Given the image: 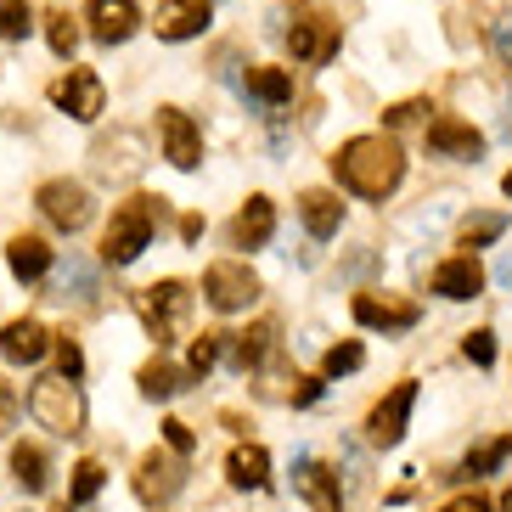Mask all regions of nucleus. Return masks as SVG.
<instances>
[{
  "label": "nucleus",
  "instance_id": "nucleus-1",
  "mask_svg": "<svg viewBox=\"0 0 512 512\" xmlns=\"http://www.w3.org/2000/svg\"><path fill=\"white\" fill-rule=\"evenodd\" d=\"M332 175H338L344 192L366 197V203H383L394 186L406 181V152H400L394 136H355L332 152Z\"/></svg>",
  "mask_w": 512,
  "mask_h": 512
},
{
  "label": "nucleus",
  "instance_id": "nucleus-2",
  "mask_svg": "<svg viewBox=\"0 0 512 512\" xmlns=\"http://www.w3.org/2000/svg\"><path fill=\"white\" fill-rule=\"evenodd\" d=\"M164 220V197H124L119 209H113V220H107V237H102V259L107 265H136L141 248L152 242V226Z\"/></svg>",
  "mask_w": 512,
  "mask_h": 512
},
{
  "label": "nucleus",
  "instance_id": "nucleus-3",
  "mask_svg": "<svg viewBox=\"0 0 512 512\" xmlns=\"http://www.w3.org/2000/svg\"><path fill=\"white\" fill-rule=\"evenodd\" d=\"M192 299H197V293L186 282H175V276L136 293V316H141V327L152 332V344H158V349H169L186 332V321H192Z\"/></svg>",
  "mask_w": 512,
  "mask_h": 512
},
{
  "label": "nucleus",
  "instance_id": "nucleus-4",
  "mask_svg": "<svg viewBox=\"0 0 512 512\" xmlns=\"http://www.w3.org/2000/svg\"><path fill=\"white\" fill-rule=\"evenodd\" d=\"M29 411L40 428H51L57 439H79L85 434V394H79V377H40L29 394Z\"/></svg>",
  "mask_w": 512,
  "mask_h": 512
},
{
  "label": "nucleus",
  "instance_id": "nucleus-5",
  "mask_svg": "<svg viewBox=\"0 0 512 512\" xmlns=\"http://www.w3.org/2000/svg\"><path fill=\"white\" fill-rule=\"evenodd\" d=\"M203 299L220 310V316H237L259 299V276L248 271V259H214L203 271Z\"/></svg>",
  "mask_w": 512,
  "mask_h": 512
},
{
  "label": "nucleus",
  "instance_id": "nucleus-6",
  "mask_svg": "<svg viewBox=\"0 0 512 512\" xmlns=\"http://www.w3.org/2000/svg\"><path fill=\"white\" fill-rule=\"evenodd\" d=\"M186 490V456L181 451H147L136 462V496L147 507H169Z\"/></svg>",
  "mask_w": 512,
  "mask_h": 512
},
{
  "label": "nucleus",
  "instance_id": "nucleus-7",
  "mask_svg": "<svg viewBox=\"0 0 512 512\" xmlns=\"http://www.w3.org/2000/svg\"><path fill=\"white\" fill-rule=\"evenodd\" d=\"M34 203H40V214H46L57 231H85L91 214H96L91 192H85L79 181H46L40 192H34Z\"/></svg>",
  "mask_w": 512,
  "mask_h": 512
},
{
  "label": "nucleus",
  "instance_id": "nucleus-8",
  "mask_svg": "<svg viewBox=\"0 0 512 512\" xmlns=\"http://www.w3.org/2000/svg\"><path fill=\"white\" fill-rule=\"evenodd\" d=\"M349 316L372 332H411L422 321V304L394 299V293H355V299H349Z\"/></svg>",
  "mask_w": 512,
  "mask_h": 512
},
{
  "label": "nucleus",
  "instance_id": "nucleus-9",
  "mask_svg": "<svg viewBox=\"0 0 512 512\" xmlns=\"http://www.w3.org/2000/svg\"><path fill=\"white\" fill-rule=\"evenodd\" d=\"M51 102H57L68 119L96 124V119H102V107H107V91H102V79H96L91 68H68V74L51 85Z\"/></svg>",
  "mask_w": 512,
  "mask_h": 512
},
{
  "label": "nucleus",
  "instance_id": "nucleus-10",
  "mask_svg": "<svg viewBox=\"0 0 512 512\" xmlns=\"http://www.w3.org/2000/svg\"><path fill=\"white\" fill-rule=\"evenodd\" d=\"M411 406H417V383L406 377V383H394V389L377 400V411L366 417V439L383 445V451L400 445V439H406V422H411Z\"/></svg>",
  "mask_w": 512,
  "mask_h": 512
},
{
  "label": "nucleus",
  "instance_id": "nucleus-11",
  "mask_svg": "<svg viewBox=\"0 0 512 512\" xmlns=\"http://www.w3.org/2000/svg\"><path fill=\"white\" fill-rule=\"evenodd\" d=\"M158 136H164V158L175 169L203 164V130L192 124V113H181V107H158Z\"/></svg>",
  "mask_w": 512,
  "mask_h": 512
},
{
  "label": "nucleus",
  "instance_id": "nucleus-12",
  "mask_svg": "<svg viewBox=\"0 0 512 512\" xmlns=\"http://www.w3.org/2000/svg\"><path fill=\"white\" fill-rule=\"evenodd\" d=\"M287 46H293V57H299V62L321 68V62L338 57V46H344V29H338L332 17H304V23H293Z\"/></svg>",
  "mask_w": 512,
  "mask_h": 512
},
{
  "label": "nucleus",
  "instance_id": "nucleus-13",
  "mask_svg": "<svg viewBox=\"0 0 512 512\" xmlns=\"http://www.w3.org/2000/svg\"><path fill=\"white\" fill-rule=\"evenodd\" d=\"M293 490H299V496L310 501V512H344V490H338V467L316 462V456H299Z\"/></svg>",
  "mask_w": 512,
  "mask_h": 512
},
{
  "label": "nucleus",
  "instance_id": "nucleus-14",
  "mask_svg": "<svg viewBox=\"0 0 512 512\" xmlns=\"http://www.w3.org/2000/svg\"><path fill=\"white\" fill-rule=\"evenodd\" d=\"M428 152L479 164V158H484V136H479V130H473L467 119H456V113H439V119L428 124Z\"/></svg>",
  "mask_w": 512,
  "mask_h": 512
},
{
  "label": "nucleus",
  "instance_id": "nucleus-15",
  "mask_svg": "<svg viewBox=\"0 0 512 512\" xmlns=\"http://www.w3.org/2000/svg\"><path fill=\"white\" fill-rule=\"evenodd\" d=\"M85 23H91V34L102 46H124L141 29V12H136V0H91V17Z\"/></svg>",
  "mask_w": 512,
  "mask_h": 512
},
{
  "label": "nucleus",
  "instance_id": "nucleus-16",
  "mask_svg": "<svg viewBox=\"0 0 512 512\" xmlns=\"http://www.w3.org/2000/svg\"><path fill=\"white\" fill-rule=\"evenodd\" d=\"M276 237V203L271 197H248L237 209V220H231V248H265V242Z\"/></svg>",
  "mask_w": 512,
  "mask_h": 512
},
{
  "label": "nucleus",
  "instance_id": "nucleus-17",
  "mask_svg": "<svg viewBox=\"0 0 512 512\" xmlns=\"http://www.w3.org/2000/svg\"><path fill=\"white\" fill-rule=\"evenodd\" d=\"M209 17H214L209 0H164L152 29H158V40H192V34L209 29Z\"/></svg>",
  "mask_w": 512,
  "mask_h": 512
},
{
  "label": "nucleus",
  "instance_id": "nucleus-18",
  "mask_svg": "<svg viewBox=\"0 0 512 512\" xmlns=\"http://www.w3.org/2000/svg\"><path fill=\"white\" fill-rule=\"evenodd\" d=\"M141 164H147V158H141V141L130 136V130H119V141H96L91 147V169L102 181H130Z\"/></svg>",
  "mask_w": 512,
  "mask_h": 512
},
{
  "label": "nucleus",
  "instance_id": "nucleus-19",
  "mask_svg": "<svg viewBox=\"0 0 512 512\" xmlns=\"http://www.w3.org/2000/svg\"><path fill=\"white\" fill-rule=\"evenodd\" d=\"M220 349L231 355L237 372H259L265 355L276 349V321H254V327H242V332H226V344H220Z\"/></svg>",
  "mask_w": 512,
  "mask_h": 512
},
{
  "label": "nucleus",
  "instance_id": "nucleus-20",
  "mask_svg": "<svg viewBox=\"0 0 512 512\" xmlns=\"http://www.w3.org/2000/svg\"><path fill=\"white\" fill-rule=\"evenodd\" d=\"M434 293L439 299H479L484 293V271H479V259L473 254H456V259H445V265H439L434 271Z\"/></svg>",
  "mask_w": 512,
  "mask_h": 512
},
{
  "label": "nucleus",
  "instance_id": "nucleus-21",
  "mask_svg": "<svg viewBox=\"0 0 512 512\" xmlns=\"http://www.w3.org/2000/svg\"><path fill=\"white\" fill-rule=\"evenodd\" d=\"M46 349H51V332L40 327V321H29V316L6 321V332H0V355H6L12 366H34Z\"/></svg>",
  "mask_w": 512,
  "mask_h": 512
},
{
  "label": "nucleus",
  "instance_id": "nucleus-22",
  "mask_svg": "<svg viewBox=\"0 0 512 512\" xmlns=\"http://www.w3.org/2000/svg\"><path fill=\"white\" fill-rule=\"evenodd\" d=\"M299 220H304V231L316 242H327V237H338V226H344V203H338V192H304L299 197Z\"/></svg>",
  "mask_w": 512,
  "mask_h": 512
},
{
  "label": "nucleus",
  "instance_id": "nucleus-23",
  "mask_svg": "<svg viewBox=\"0 0 512 512\" xmlns=\"http://www.w3.org/2000/svg\"><path fill=\"white\" fill-rule=\"evenodd\" d=\"M6 265H12L17 282H40V276L51 271V248H46V237H34V231H17V237L6 242Z\"/></svg>",
  "mask_w": 512,
  "mask_h": 512
},
{
  "label": "nucleus",
  "instance_id": "nucleus-24",
  "mask_svg": "<svg viewBox=\"0 0 512 512\" xmlns=\"http://www.w3.org/2000/svg\"><path fill=\"white\" fill-rule=\"evenodd\" d=\"M226 479L237 490H265L271 484V456H265V445H237L226 456Z\"/></svg>",
  "mask_w": 512,
  "mask_h": 512
},
{
  "label": "nucleus",
  "instance_id": "nucleus-25",
  "mask_svg": "<svg viewBox=\"0 0 512 512\" xmlns=\"http://www.w3.org/2000/svg\"><path fill=\"white\" fill-rule=\"evenodd\" d=\"M12 473H17V484H23L29 496H40V490L51 484V456L23 439V445H12Z\"/></svg>",
  "mask_w": 512,
  "mask_h": 512
},
{
  "label": "nucleus",
  "instance_id": "nucleus-26",
  "mask_svg": "<svg viewBox=\"0 0 512 512\" xmlns=\"http://www.w3.org/2000/svg\"><path fill=\"white\" fill-rule=\"evenodd\" d=\"M136 383H141V394H147V400H175V394L186 389V372L175 361H164V355H158V361H147L136 372Z\"/></svg>",
  "mask_w": 512,
  "mask_h": 512
},
{
  "label": "nucleus",
  "instance_id": "nucleus-27",
  "mask_svg": "<svg viewBox=\"0 0 512 512\" xmlns=\"http://www.w3.org/2000/svg\"><path fill=\"white\" fill-rule=\"evenodd\" d=\"M248 96L265 107H282L293 96V74L287 68H248Z\"/></svg>",
  "mask_w": 512,
  "mask_h": 512
},
{
  "label": "nucleus",
  "instance_id": "nucleus-28",
  "mask_svg": "<svg viewBox=\"0 0 512 512\" xmlns=\"http://www.w3.org/2000/svg\"><path fill=\"white\" fill-rule=\"evenodd\" d=\"M507 456H512V434L507 439H490V445H479V451H467L451 479H484V473H490V467H501Z\"/></svg>",
  "mask_w": 512,
  "mask_h": 512
},
{
  "label": "nucleus",
  "instance_id": "nucleus-29",
  "mask_svg": "<svg viewBox=\"0 0 512 512\" xmlns=\"http://www.w3.org/2000/svg\"><path fill=\"white\" fill-rule=\"evenodd\" d=\"M96 271L85 265V259H68V271H62V299H74L79 310H96Z\"/></svg>",
  "mask_w": 512,
  "mask_h": 512
},
{
  "label": "nucleus",
  "instance_id": "nucleus-30",
  "mask_svg": "<svg viewBox=\"0 0 512 512\" xmlns=\"http://www.w3.org/2000/svg\"><path fill=\"white\" fill-rule=\"evenodd\" d=\"M46 40H51L57 57H74V51H79V17L74 12H51L46 17Z\"/></svg>",
  "mask_w": 512,
  "mask_h": 512
},
{
  "label": "nucleus",
  "instance_id": "nucleus-31",
  "mask_svg": "<svg viewBox=\"0 0 512 512\" xmlns=\"http://www.w3.org/2000/svg\"><path fill=\"white\" fill-rule=\"evenodd\" d=\"M34 6L29 0H0V40H29Z\"/></svg>",
  "mask_w": 512,
  "mask_h": 512
},
{
  "label": "nucleus",
  "instance_id": "nucleus-32",
  "mask_svg": "<svg viewBox=\"0 0 512 512\" xmlns=\"http://www.w3.org/2000/svg\"><path fill=\"white\" fill-rule=\"evenodd\" d=\"M366 366V349L355 344V338H349V344H332L327 355H321V372L327 377H349V372H361Z\"/></svg>",
  "mask_w": 512,
  "mask_h": 512
},
{
  "label": "nucleus",
  "instance_id": "nucleus-33",
  "mask_svg": "<svg viewBox=\"0 0 512 512\" xmlns=\"http://www.w3.org/2000/svg\"><path fill=\"white\" fill-rule=\"evenodd\" d=\"M102 484H107V467L85 456V462L74 467V490H68V496H74V507H85V501H96V496H102Z\"/></svg>",
  "mask_w": 512,
  "mask_h": 512
},
{
  "label": "nucleus",
  "instance_id": "nucleus-34",
  "mask_svg": "<svg viewBox=\"0 0 512 512\" xmlns=\"http://www.w3.org/2000/svg\"><path fill=\"white\" fill-rule=\"evenodd\" d=\"M220 344H226V332H203L192 344V355H186V377H209L214 361H220Z\"/></svg>",
  "mask_w": 512,
  "mask_h": 512
},
{
  "label": "nucleus",
  "instance_id": "nucleus-35",
  "mask_svg": "<svg viewBox=\"0 0 512 512\" xmlns=\"http://www.w3.org/2000/svg\"><path fill=\"white\" fill-rule=\"evenodd\" d=\"M507 231V214H473L462 226V248H484V242H496Z\"/></svg>",
  "mask_w": 512,
  "mask_h": 512
},
{
  "label": "nucleus",
  "instance_id": "nucleus-36",
  "mask_svg": "<svg viewBox=\"0 0 512 512\" xmlns=\"http://www.w3.org/2000/svg\"><path fill=\"white\" fill-rule=\"evenodd\" d=\"M462 355H467V361H473V366H496V332H467V338H462Z\"/></svg>",
  "mask_w": 512,
  "mask_h": 512
},
{
  "label": "nucleus",
  "instance_id": "nucleus-37",
  "mask_svg": "<svg viewBox=\"0 0 512 512\" xmlns=\"http://www.w3.org/2000/svg\"><path fill=\"white\" fill-rule=\"evenodd\" d=\"M164 445H169V451H181V456H192L197 434H192V428H186L181 417H169V422H164Z\"/></svg>",
  "mask_w": 512,
  "mask_h": 512
},
{
  "label": "nucleus",
  "instance_id": "nucleus-38",
  "mask_svg": "<svg viewBox=\"0 0 512 512\" xmlns=\"http://www.w3.org/2000/svg\"><path fill=\"white\" fill-rule=\"evenodd\" d=\"M422 113H434V107H428V102H394L389 113H383V124H389V130H400V124H417Z\"/></svg>",
  "mask_w": 512,
  "mask_h": 512
},
{
  "label": "nucleus",
  "instance_id": "nucleus-39",
  "mask_svg": "<svg viewBox=\"0 0 512 512\" xmlns=\"http://www.w3.org/2000/svg\"><path fill=\"white\" fill-rule=\"evenodd\" d=\"M51 349H57V366H62V377H79V372H85V355H79V344H74V338H57Z\"/></svg>",
  "mask_w": 512,
  "mask_h": 512
},
{
  "label": "nucleus",
  "instance_id": "nucleus-40",
  "mask_svg": "<svg viewBox=\"0 0 512 512\" xmlns=\"http://www.w3.org/2000/svg\"><path fill=\"white\" fill-rule=\"evenodd\" d=\"M287 400H293V406H316V400H321V377H293Z\"/></svg>",
  "mask_w": 512,
  "mask_h": 512
},
{
  "label": "nucleus",
  "instance_id": "nucleus-41",
  "mask_svg": "<svg viewBox=\"0 0 512 512\" xmlns=\"http://www.w3.org/2000/svg\"><path fill=\"white\" fill-rule=\"evenodd\" d=\"M12 422H17V389L0 377V434H12Z\"/></svg>",
  "mask_w": 512,
  "mask_h": 512
},
{
  "label": "nucleus",
  "instance_id": "nucleus-42",
  "mask_svg": "<svg viewBox=\"0 0 512 512\" xmlns=\"http://www.w3.org/2000/svg\"><path fill=\"white\" fill-rule=\"evenodd\" d=\"M439 512H490V501L484 496H456V501H445Z\"/></svg>",
  "mask_w": 512,
  "mask_h": 512
},
{
  "label": "nucleus",
  "instance_id": "nucleus-43",
  "mask_svg": "<svg viewBox=\"0 0 512 512\" xmlns=\"http://www.w3.org/2000/svg\"><path fill=\"white\" fill-rule=\"evenodd\" d=\"M496 57L512 68V17H507V23H496Z\"/></svg>",
  "mask_w": 512,
  "mask_h": 512
},
{
  "label": "nucleus",
  "instance_id": "nucleus-44",
  "mask_svg": "<svg viewBox=\"0 0 512 512\" xmlns=\"http://www.w3.org/2000/svg\"><path fill=\"white\" fill-rule=\"evenodd\" d=\"M181 237H186V242L203 237V220H197V214H186V220H181Z\"/></svg>",
  "mask_w": 512,
  "mask_h": 512
},
{
  "label": "nucleus",
  "instance_id": "nucleus-45",
  "mask_svg": "<svg viewBox=\"0 0 512 512\" xmlns=\"http://www.w3.org/2000/svg\"><path fill=\"white\" fill-rule=\"evenodd\" d=\"M501 512H512V484H507V490H501Z\"/></svg>",
  "mask_w": 512,
  "mask_h": 512
},
{
  "label": "nucleus",
  "instance_id": "nucleus-46",
  "mask_svg": "<svg viewBox=\"0 0 512 512\" xmlns=\"http://www.w3.org/2000/svg\"><path fill=\"white\" fill-rule=\"evenodd\" d=\"M501 192H507V197H512V169H507V175H501Z\"/></svg>",
  "mask_w": 512,
  "mask_h": 512
},
{
  "label": "nucleus",
  "instance_id": "nucleus-47",
  "mask_svg": "<svg viewBox=\"0 0 512 512\" xmlns=\"http://www.w3.org/2000/svg\"><path fill=\"white\" fill-rule=\"evenodd\" d=\"M57 512H74V507H57Z\"/></svg>",
  "mask_w": 512,
  "mask_h": 512
}]
</instances>
